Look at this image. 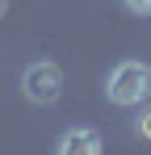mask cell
Masks as SVG:
<instances>
[{
  "mask_svg": "<svg viewBox=\"0 0 151 155\" xmlns=\"http://www.w3.org/2000/svg\"><path fill=\"white\" fill-rule=\"evenodd\" d=\"M105 97L113 105H143L151 97V67L139 63V59L118 63L109 71V80H105Z\"/></svg>",
  "mask_w": 151,
  "mask_h": 155,
  "instance_id": "1",
  "label": "cell"
},
{
  "mask_svg": "<svg viewBox=\"0 0 151 155\" xmlns=\"http://www.w3.org/2000/svg\"><path fill=\"white\" fill-rule=\"evenodd\" d=\"M21 92L29 105H55L63 97V71L55 63H29L21 76Z\"/></svg>",
  "mask_w": 151,
  "mask_h": 155,
  "instance_id": "2",
  "label": "cell"
},
{
  "mask_svg": "<svg viewBox=\"0 0 151 155\" xmlns=\"http://www.w3.org/2000/svg\"><path fill=\"white\" fill-rule=\"evenodd\" d=\"M55 155H101V134L88 126H72V130L59 134Z\"/></svg>",
  "mask_w": 151,
  "mask_h": 155,
  "instance_id": "3",
  "label": "cell"
},
{
  "mask_svg": "<svg viewBox=\"0 0 151 155\" xmlns=\"http://www.w3.org/2000/svg\"><path fill=\"white\" fill-rule=\"evenodd\" d=\"M134 134L151 143V109H143V113H139V122H134Z\"/></svg>",
  "mask_w": 151,
  "mask_h": 155,
  "instance_id": "4",
  "label": "cell"
},
{
  "mask_svg": "<svg viewBox=\"0 0 151 155\" xmlns=\"http://www.w3.org/2000/svg\"><path fill=\"white\" fill-rule=\"evenodd\" d=\"M126 8L139 13V17H151V0H126Z\"/></svg>",
  "mask_w": 151,
  "mask_h": 155,
  "instance_id": "5",
  "label": "cell"
}]
</instances>
